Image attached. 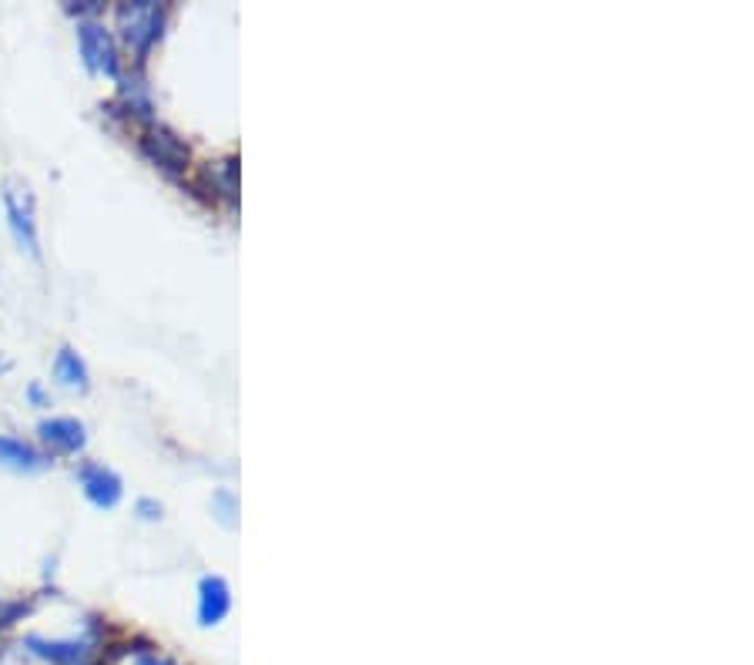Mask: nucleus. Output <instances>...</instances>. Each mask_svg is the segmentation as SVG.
Returning a JSON list of instances; mask_svg holds the SVG:
<instances>
[{"label":"nucleus","instance_id":"f257e3e1","mask_svg":"<svg viewBox=\"0 0 754 665\" xmlns=\"http://www.w3.org/2000/svg\"><path fill=\"white\" fill-rule=\"evenodd\" d=\"M165 8L158 4H121L117 8V24H121V38L138 58H145L155 41L162 38L165 28Z\"/></svg>","mask_w":754,"mask_h":665},{"label":"nucleus","instance_id":"f03ea898","mask_svg":"<svg viewBox=\"0 0 754 665\" xmlns=\"http://www.w3.org/2000/svg\"><path fill=\"white\" fill-rule=\"evenodd\" d=\"M78 44H81L84 64H87L91 71H101V74H107V78H117L121 61H117V48H114L107 28H101L97 21L78 24Z\"/></svg>","mask_w":754,"mask_h":665},{"label":"nucleus","instance_id":"7ed1b4c3","mask_svg":"<svg viewBox=\"0 0 754 665\" xmlns=\"http://www.w3.org/2000/svg\"><path fill=\"white\" fill-rule=\"evenodd\" d=\"M142 152H145L158 168H165V172H172V175H178V172L188 165V149H185L172 132H165L162 125H148V129L142 132Z\"/></svg>","mask_w":754,"mask_h":665},{"label":"nucleus","instance_id":"20e7f679","mask_svg":"<svg viewBox=\"0 0 754 665\" xmlns=\"http://www.w3.org/2000/svg\"><path fill=\"white\" fill-rule=\"evenodd\" d=\"M78 481H81L87 501L97 504V508H114L121 501V491H124L121 488V478L114 471L101 468V464H81Z\"/></svg>","mask_w":754,"mask_h":665},{"label":"nucleus","instance_id":"39448f33","mask_svg":"<svg viewBox=\"0 0 754 665\" xmlns=\"http://www.w3.org/2000/svg\"><path fill=\"white\" fill-rule=\"evenodd\" d=\"M38 433H41V440L48 443V448L58 451V454H78L84 448V440H87L84 423L74 420V417H51V420H44L38 427Z\"/></svg>","mask_w":754,"mask_h":665},{"label":"nucleus","instance_id":"423d86ee","mask_svg":"<svg viewBox=\"0 0 754 665\" xmlns=\"http://www.w3.org/2000/svg\"><path fill=\"white\" fill-rule=\"evenodd\" d=\"M4 205H8V222H11V233L18 239L21 249H28L31 256H38V226H34V208H31V198L18 195V192H8L4 195Z\"/></svg>","mask_w":754,"mask_h":665},{"label":"nucleus","instance_id":"0eeeda50","mask_svg":"<svg viewBox=\"0 0 754 665\" xmlns=\"http://www.w3.org/2000/svg\"><path fill=\"white\" fill-rule=\"evenodd\" d=\"M228 605H231V598H228L225 579H218V575L202 579V589H198V618H202V625H218L228 615Z\"/></svg>","mask_w":754,"mask_h":665},{"label":"nucleus","instance_id":"6e6552de","mask_svg":"<svg viewBox=\"0 0 754 665\" xmlns=\"http://www.w3.org/2000/svg\"><path fill=\"white\" fill-rule=\"evenodd\" d=\"M24 645L34 655H41V658H48L54 665H84V658H87V645L84 642H48V638L31 635Z\"/></svg>","mask_w":754,"mask_h":665},{"label":"nucleus","instance_id":"1a4fd4ad","mask_svg":"<svg viewBox=\"0 0 754 665\" xmlns=\"http://www.w3.org/2000/svg\"><path fill=\"white\" fill-rule=\"evenodd\" d=\"M0 464H8L14 471H38L44 468V458L18 437H0Z\"/></svg>","mask_w":754,"mask_h":665},{"label":"nucleus","instance_id":"9d476101","mask_svg":"<svg viewBox=\"0 0 754 665\" xmlns=\"http://www.w3.org/2000/svg\"><path fill=\"white\" fill-rule=\"evenodd\" d=\"M54 374H58V380H61L64 387H71V390H87V367H84V360H81L74 350L64 347V350L58 354Z\"/></svg>","mask_w":754,"mask_h":665},{"label":"nucleus","instance_id":"9b49d317","mask_svg":"<svg viewBox=\"0 0 754 665\" xmlns=\"http://www.w3.org/2000/svg\"><path fill=\"white\" fill-rule=\"evenodd\" d=\"M215 511H218L221 524H225V528H231V524H235V511H238V504H235V498H231L228 491H218V494H215Z\"/></svg>","mask_w":754,"mask_h":665},{"label":"nucleus","instance_id":"f8f14e48","mask_svg":"<svg viewBox=\"0 0 754 665\" xmlns=\"http://www.w3.org/2000/svg\"><path fill=\"white\" fill-rule=\"evenodd\" d=\"M28 612L24 602H0V628H8L11 622H18Z\"/></svg>","mask_w":754,"mask_h":665},{"label":"nucleus","instance_id":"ddd939ff","mask_svg":"<svg viewBox=\"0 0 754 665\" xmlns=\"http://www.w3.org/2000/svg\"><path fill=\"white\" fill-rule=\"evenodd\" d=\"M138 511H142V518H158V514H162V504H155V501H142V504H138Z\"/></svg>","mask_w":754,"mask_h":665},{"label":"nucleus","instance_id":"4468645a","mask_svg":"<svg viewBox=\"0 0 754 665\" xmlns=\"http://www.w3.org/2000/svg\"><path fill=\"white\" fill-rule=\"evenodd\" d=\"M135 665H172L168 658H158V655H138Z\"/></svg>","mask_w":754,"mask_h":665}]
</instances>
